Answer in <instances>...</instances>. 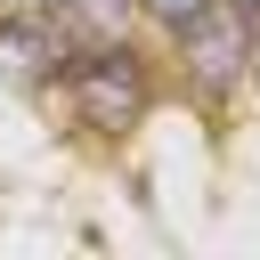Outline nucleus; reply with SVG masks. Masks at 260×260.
I'll list each match as a JSON object with an SVG mask.
<instances>
[{
    "instance_id": "nucleus-4",
    "label": "nucleus",
    "mask_w": 260,
    "mask_h": 260,
    "mask_svg": "<svg viewBox=\"0 0 260 260\" xmlns=\"http://www.w3.org/2000/svg\"><path fill=\"white\" fill-rule=\"evenodd\" d=\"M146 8H154V16H162V24H187V16H203V8H211V0H146Z\"/></svg>"
},
{
    "instance_id": "nucleus-1",
    "label": "nucleus",
    "mask_w": 260,
    "mask_h": 260,
    "mask_svg": "<svg viewBox=\"0 0 260 260\" xmlns=\"http://www.w3.org/2000/svg\"><path fill=\"white\" fill-rule=\"evenodd\" d=\"M138 106H146V73H138V57H130L122 41H106V49L73 73V114H81L89 130H130Z\"/></svg>"
},
{
    "instance_id": "nucleus-3",
    "label": "nucleus",
    "mask_w": 260,
    "mask_h": 260,
    "mask_svg": "<svg viewBox=\"0 0 260 260\" xmlns=\"http://www.w3.org/2000/svg\"><path fill=\"white\" fill-rule=\"evenodd\" d=\"M49 24L65 32V49H73V41L106 49V41H122V32H130V0H57V8H49Z\"/></svg>"
},
{
    "instance_id": "nucleus-5",
    "label": "nucleus",
    "mask_w": 260,
    "mask_h": 260,
    "mask_svg": "<svg viewBox=\"0 0 260 260\" xmlns=\"http://www.w3.org/2000/svg\"><path fill=\"white\" fill-rule=\"evenodd\" d=\"M236 8H244V16H252V24H260V0H236Z\"/></svg>"
},
{
    "instance_id": "nucleus-2",
    "label": "nucleus",
    "mask_w": 260,
    "mask_h": 260,
    "mask_svg": "<svg viewBox=\"0 0 260 260\" xmlns=\"http://www.w3.org/2000/svg\"><path fill=\"white\" fill-rule=\"evenodd\" d=\"M179 32H187V73H195L203 89H228V81L252 65V16H244V8H219V0H211V8L187 16Z\"/></svg>"
}]
</instances>
